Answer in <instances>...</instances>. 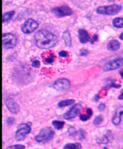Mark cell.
I'll list each match as a JSON object with an SVG mask.
<instances>
[{
  "label": "cell",
  "mask_w": 123,
  "mask_h": 149,
  "mask_svg": "<svg viewBox=\"0 0 123 149\" xmlns=\"http://www.w3.org/2000/svg\"><path fill=\"white\" fill-rule=\"evenodd\" d=\"M34 42L39 48L47 49L55 46L58 39L56 35L45 29H40L34 34Z\"/></svg>",
  "instance_id": "1"
},
{
  "label": "cell",
  "mask_w": 123,
  "mask_h": 149,
  "mask_svg": "<svg viewBox=\"0 0 123 149\" xmlns=\"http://www.w3.org/2000/svg\"><path fill=\"white\" fill-rule=\"evenodd\" d=\"M54 131L50 127H45L40 130L39 132L37 134L34 140L38 142H45L51 141L54 136Z\"/></svg>",
  "instance_id": "2"
},
{
  "label": "cell",
  "mask_w": 123,
  "mask_h": 149,
  "mask_svg": "<svg viewBox=\"0 0 123 149\" xmlns=\"http://www.w3.org/2000/svg\"><path fill=\"white\" fill-rule=\"evenodd\" d=\"M122 9V7L118 4H112L107 6H100L98 7L96 12L98 14L104 15H110L114 16L120 13Z\"/></svg>",
  "instance_id": "3"
},
{
  "label": "cell",
  "mask_w": 123,
  "mask_h": 149,
  "mask_svg": "<svg viewBox=\"0 0 123 149\" xmlns=\"http://www.w3.org/2000/svg\"><path fill=\"white\" fill-rule=\"evenodd\" d=\"M31 123H22L17 126V129L15 133V138L17 141H22L26 136L31 132Z\"/></svg>",
  "instance_id": "4"
},
{
  "label": "cell",
  "mask_w": 123,
  "mask_h": 149,
  "mask_svg": "<svg viewBox=\"0 0 123 149\" xmlns=\"http://www.w3.org/2000/svg\"><path fill=\"white\" fill-rule=\"evenodd\" d=\"M17 38L11 33L3 34V46L5 49L13 48L16 45Z\"/></svg>",
  "instance_id": "5"
},
{
  "label": "cell",
  "mask_w": 123,
  "mask_h": 149,
  "mask_svg": "<svg viewBox=\"0 0 123 149\" xmlns=\"http://www.w3.org/2000/svg\"><path fill=\"white\" fill-rule=\"evenodd\" d=\"M123 66V57H118L105 63L103 66V70L105 71L114 70Z\"/></svg>",
  "instance_id": "6"
},
{
  "label": "cell",
  "mask_w": 123,
  "mask_h": 149,
  "mask_svg": "<svg viewBox=\"0 0 123 149\" xmlns=\"http://www.w3.org/2000/svg\"><path fill=\"white\" fill-rule=\"evenodd\" d=\"M39 23L33 19H28L22 25V31L25 34H30L38 28Z\"/></svg>",
  "instance_id": "7"
},
{
  "label": "cell",
  "mask_w": 123,
  "mask_h": 149,
  "mask_svg": "<svg viewBox=\"0 0 123 149\" xmlns=\"http://www.w3.org/2000/svg\"><path fill=\"white\" fill-rule=\"evenodd\" d=\"M70 82L66 78H59L53 82V87L58 91L68 90L70 88Z\"/></svg>",
  "instance_id": "8"
},
{
  "label": "cell",
  "mask_w": 123,
  "mask_h": 149,
  "mask_svg": "<svg viewBox=\"0 0 123 149\" xmlns=\"http://www.w3.org/2000/svg\"><path fill=\"white\" fill-rule=\"evenodd\" d=\"M52 12L58 17H63L70 16L72 14V9L67 5H61L52 10Z\"/></svg>",
  "instance_id": "9"
},
{
  "label": "cell",
  "mask_w": 123,
  "mask_h": 149,
  "mask_svg": "<svg viewBox=\"0 0 123 149\" xmlns=\"http://www.w3.org/2000/svg\"><path fill=\"white\" fill-rule=\"evenodd\" d=\"M82 108V105L81 104H76L75 105H73L72 108L66 112L63 115V117L66 120H71L74 118L77 117L78 114L79 113Z\"/></svg>",
  "instance_id": "10"
},
{
  "label": "cell",
  "mask_w": 123,
  "mask_h": 149,
  "mask_svg": "<svg viewBox=\"0 0 123 149\" xmlns=\"http://www.w3.org/2000/svg\"><path fill=\"white\" fill-rule=\"evenodd\" d=\"M5 105L9 111L13 114H17L20 111V106L13 99L9 98L5 100Z\"/></svg>",
  "instance_id": "11"
},
{
  "label": "cell",
  "mask_w": 123,
  "mask_h": 149,
  "mask_svg": "<svg viewBox=\"0 0 123 149\" xmlns=\"http://www.w3.org/2000/svg\"><path fill=\"white\" fill-rule=\"evenodd\" d=\"M123 120V106H121L116 110L114 116L112 118V122L114 125L120 124L121 120Z\"/></svg>",
  "instance_id": "12"
},
{
  "label": "cell",
  "mask_w": 123,
  "mask_h": 149,
  "mask_svg": "<svg viewBox=\"0 0 123 149\" xmlns=\"http://www.w3.org/2000/svg\"><path fill=\"white\" fill-rule=\"evenodd\" d=\"M78 36L80 42L86 43L90 40V36L88 33L84 29H79L78 30Z\"/></svg>",
  "instance_id": "13"
},
{
  "label": "cell",
  "mask_w": 123,
  "mask_h": 149,
  "mask_svg": "<svg viewBox=\"0 0 123 149\" xmlns=\"http://www.w3.org/2000/svg\"><path fill=\"white\" fill-rule=\"evenodd\" d=\"M120 47V43L116 40H110L107 45V48L110 51H116Z\"/></svg>",
  "instance_id": "14"
},
{
  "label": "cell",
  "mask_w": 123,
  "mask_h": 149,
  "mask_svg": "<svg viewBox=\"0 0 123 149\" xmlns=\"http://www.w3.org/2000/svg\"><path fill=\"white\" fill-rule=\"evenodd\" d=\"M75 102V100L74 99H66V100L60 101V102L58 103L57 106L59 107V108H64V107L72 105Z\"/></svg>",
  "instance_id": "15"
},
{
  "label": "cell",
  "mask_w": 123,
  "mask_h": 149,
  "mask_svg": "<svg viewBox=\"0 0 123 149\" xmlns=\"http://www.w3.org/2000/svg\"><path fill=\"white\" fill-rule=\"evenodd\" d=\"M63 39L67 46H70L72 45V38L70 33L68 31L64 32L63 34Z\"/></svg>",
  "instance_id": "16"
},
{
  "label": "cell",
  "mask_w": 123,
  "mask_h": 149,
  "mask_svg": "<svg viewBox=\"0 0 123 149\" xmlns=\"http://www.w3.org/2000/svg\"><path fill=\"white\" fill-rule=\"evenodd\" d=\"M15 13V11L14 10H12L10 11H8L7 13H5L3 15V22H8L13 17Z\"/></svg>",
  "instance_id": "17"
},
{
  "label": "cell",
  "mask_w": 123,
  "mask_h": 149,
  "mask_svg": "<svg viewBox=\"0 0 123 149\" xmlns=\"http://www.w3.org/2000/svg\"><path fill=\"white\" fill-rule=\"evenodd\" d=\"M112 24L115 28H123V18L122 17H116L112 21Z\"/></svg>",
  "instance_id": "18"
},
{
  "label": "cell",
  "mask_w": 123,
  "mask_h": 149,
  "mask_svg": "<svg viewBox=\"0 0 123 149\" xmlns=\"http://www.w3.org/2000/svg\"><path fill=\"white\" fill-rule=\"evenodd\" d=\"M82 148V145L79 142L69 143V144H66L63 147L64 149H80Z\"/></svg>",
  "instance_id": "19"
},
{
  "label": "cell",
  "mask_w": 123,
  "mask_h": 149,
  "mask_svg": "<svg viewBox=\"0 0 123 149\" xmlns=\"http://www.w3.org/2000/svg\"><path fill=\"white\" fill-rule=\"evenodd\" d=\"M52 124L55 129H56L57 130H61V129L63 128L65 124V122L62 121L54 120L52 122Z\"/></svg>",
  "instance_id": "20"
},
{
  "label": "cell",
  "mask_w": 123,
  "mask_h": 149,
  "mask_svg": "<svg viewBox=\"0 0 123 149\" xmlns=\"http://www.w3.org/2000/svg\"><path fill=\"white\" fill-rule=\"evenodd\" d=\"M103 119L104 118L102 116H101V115L97 116L94 119L93 124L95 125V126H99V125L103 122Z\"/></svg>",
  "instance_id": "21"
},
{
  "label": "cell",
  "mask_w": 123,
  "mask_h": 149,
  "mask_svg": "<svg viewBox=\"0 0 123 149\" xmlns=\"http://www.w3.org/2000/svg\"><path fill=\"white\" fill-rule=\"evenodd\" d=\"M110 87H112V88H119L121 87V85L116 84V83H115V80H112V81H111V82H110V84H107V86L105 88H109Z\"/></svg>",
  "instance_id": "22"
},
{
  "label": "cell",
  "mask_w": 123,
  "mask_h": 149,
  "mask_svg": "<svg viewBox=\"0 0 123 149\" xmlns=\"http://www.w3.org/2000/svg\"><path fill=\"white\" fill-rule=\"evenodd\" d=\"M54 59H55L54 54L51 53V54H49L46 58H45V61L47 64H51L53 62Z\"/></svg>",
  "instance_id": "23"
},
{
  "label": "cell",
  "mask_w": 123,
  "mask_h": 149,
  "mask_svg": "<svg viewBox=\"0 0 123 149\" xmlns=\"http://www.w3.org/2000/svg\"><path fill=\"white\" fill-rule=\"evenodd\" d=\"M25 148V146H23V145H21V144H16V145H13V146H9L8 147H7V149H23Z\"/></svg>",
  "instance_id": "24"
},
{
  "label": "cell",
  "mask_w": 123,
  "mask_h": 149,
  "mask_svg": "<svg viewBox=\"0 0 123 149\" xmlns=\"http://www.w3.org/2000/svg\"><path fill=\"white\" fill-rule=\"evenodd\" d=\"M89 51L87 49H85L84 48H82L81 49H80V51H79V55L80 56H82V57H84V56H87L89 54Z\"/></svg>",
  "instance_id": "25"
},
{
  "label": "cell",
  "mask_w": 123,
  "mask_h": 149,
  "mask_svg": "<svg viewBox=\"0 0 123 149\" xmlns=\"http://www.w3.org/2000/svg\"><path fill=\"white\" fill-rule=\"evenodd\" d=\"M90 117L91 116H90L89 115L87 116L85 114H81V115H80L79 118H80V120L82 122H86L89 120V119L90 118Z\"/></svg>",
  "instance_id": "26"
},
{
  "label": "cell",
  "mask_w": 123,
  "mask_h": 149,
  "mask_svg": "<svg viewBox=\"0 0 123 149\" xmlns=\"http://www.w3.org/2000/svg\"><path fill=\"white\" fill-rule=\"evenodd\" d=\"M32 67H34V68H39L40 67V63L39 60H34L33 62H32Z\"/></svg>",
  "instance_id": "27"
},
{
  "label": "cell",
  "mask_w": 123,
  "mask_h": 149,
  "mask_svg": "<svg viewBox=\"0 0 123 149\" xmlns=\"http://www.w3.org/2000/svg\"><path fill=\"white\" fill-rule=\"evenodd\" d=\"M58 55L61 57L63 58H66L68 57V52L65 51H61L58 53Z\"/></svg>",
  "instance_id": "28"
},
{
  "label": "cell",
  "mask_w": 123,
  "mask_h": 149,
  "mask_svg": "<svg viewBox=\"0 0 123 149\" xmlns=\"http://www.w3.org/2000/svg\"><path fill=\"white\" fill-rule=\"evenodd\" d=\"M79 134H80V140H83L85 138V132L83 130V129H79Z\"/></svg>",
  "instance_id": "29"
},
{
  "label": "cell",
  "mask_w": 123,
  "mask_h": 149,
  "mask_svg": "<svg viewBox=\"0 0 123 149\" xmlns=\"http://www.w3.org/2000/svg\"><path fill=\"white\" fill-rule=\"evenodd\" d=\"M15 122V119L13 117H9L7 120H6V122H7V124L9 125V126H11Z\"/></svg>",
  "instance_id": "30"
},
{
  "label": "cell",
  "mask_w": 123,
  "mask_h": 149,
  "mask_svg": "<svg viewBox=\"0 0 123 149\" xmlns=\"http://www.w3.org/2000/svg\"><path fill=\"white\" fill-rule=\"evenodd\" d=\"M76 132H77L75 130V128L73 127L69 129V133L70 135H71V136H75V135H76V134H77Z\"/></svg>",
  "instance_id": "31"
},
{
  "label": "cell",
  "mask_w": 123,
  "mask_h": 149,
  "mask_svg": "<svg viewBox=\"0 0 123 149\" xmlns=\"http://www.w3.org/2000/svg\"><path fill=\"white\" fill-rule=\"evenodd\" d=\"M106 108V105L104 104H100L98 106V110L100 112H102Z\"/></svg>",
  "instance_id": "32"
},
{
  "label": "cell",
  "mask_w": 123,
  "mask_h": 149,
  "mask_svg": "<svg viewBox=\"0 0 123 149\" xmlns=\"http://www.w3.org/2000/svg\"><path fill=\"white\" fill-rule=\"evenodd\" d=\"M98 39V37L97 35L96 34H94L93 37H92V38L90 40V42L91 44H93L94 42H96V41Z\"/></svg>",
  "instance_id": "33"
},
{
  "label": "cell",
  "mask_w": 123,
  "mask_h": 149,
  "mask_svg": "<svg viewBox=\"0 0 123 149\" xmlns=\"http://www.w3.org/2000/svg\"><path fill=\"white\" fill-rule=\"evenodd\" d=\"M86 112H87V114L88 115H89L90 116H91L92 115H93V111H92V110L90 108L86 109Z\"/></svg>",
  "instance_id": "34"
},
{
  "label": "cell",
  "mask_w": 123,
  "mask_h": 149,
  "mask_svg": "<svg viewBox=\"0 0 123 149\" xmlns=\"http://www.w3.org/2000/svg\"><path fill=\"white\" fill-rule=\"evenodd\" d=\"M100 98V96H99V94H96L95 96H94V100L95 101V102H98V101L99 100Z\"/></svg>",
  "instance_id": "35"
},
{
  "label": "cell",
  "mask_w": 123,
  "mask_h": 149,
  "mask_svg": "<svg viewBox=\"0 0 123 149\" xmlns=\"http://www.w3.org/2000/svg\"><path fill=\"white\" fill-rule=\"evenodd\" d=\"M118 99L119 100H123V90L121 92V93L120 94V96H118Z\"/></svg>",
  "instance_id": "36"
},
{
  "label": "cell",
  "mask_w": 123,
  "mask_h": 149,
  "mask_svg": "<svg viewBox=\"0 0 123 149\" xmlns=\"http://www.w3.org/2000/svg\"><path fill=\"white\" fill-rule=\"evenodd\" d=\"M119 73H120V75H121V76L122 79L123 80V68L120 70Z\"/></svg>",
  "instance_id": "37"
},
{
  "label": "cell",
  "mask_w": 123,
  "mask_h": 149,
  "mask_svg": "<svg viewBox=\"0 0 123 149\" xmlns=\"http://www.w3.org/2000/svg\"><path fill=\"white\" fill-rule=\"evenodd\" d=\"M120 39L121 40H123V32L121 34V35H120Z\"/></svg>",
  "instance_id": "38"
}]
</instances>
